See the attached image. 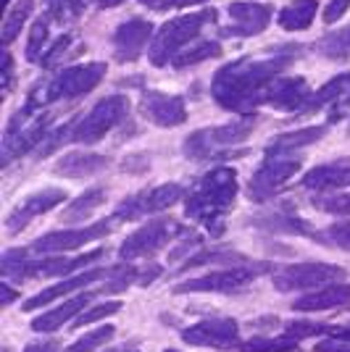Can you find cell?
<instances>
[{"label":"cell","mask_w":350,"mask_h":352,"mask_svg":"<svg viewBox=\"0 0 350 352\" xmlns=\"http://www.w3.org/2000/svg\"><path fill=\"white\" fill-rule=\"evenodd\" d=\"M303 187L316 192H337L350 187V168L348 166H316L313 171L303 176Z\"/></svg>","instance_id":"obj_23"},{"label":"cell","mask_w":350,"mask_h":352,"mask_svg":"<svg viewBox=\"0 0 350 352\" xmlns=\"http://www.w3.org/2000/svg\"><path fill=\"white\" fill-rule=\"evenodd\" d=\"M221 53L219 43L214 40H198V43H190L182 53H176L172 66L174 69H185V66H192V63H203L208 58H216Z\"/></svg>","instance_id":"obj_29"},{"label":"cell","mask_w":350,"mask_h":352,"mask_svg":"<svg viewBox=\"0 0 350 352\" xmlns=\"http://www.w3.org/2000/svg\"><path fill=\"white\" fill-rule=\"evenodd\" d=\"M153 34V27L143 19H130L124 21L114 34V47H116V58L121 63H132L143 56L147 40Z\"/></svg>","instance_id":"obj_18"},{"label":"cell","mask_w":350,"mask_h":352,"mask_svg":"<svg viewBox=\"0 0 350 352\" xmlns=\"http://www.w3.org/2000/svg\"><path fill=\"white\" fill-rule=\"evenodd\" d=\"M350 305V284L345 281H335L327 284L321 289H313L311 294H303L292 302V310L300 313H321V310H335V308H348Z\"/></svg>","instance_id":"obj_19"},{"label":"cell","mask_w":350,"mask_h":352,"mask_svg":"<svg viewBox=\"0 0 350 352\" xmlns=\"http://www.w3.org/2000/svg\"><path fill=\"white\" fill-rule=\"evenodd\" d=\"M105 76V63H82V66H72L63 72L45 87L40 98H32L30 105H48L56 100H74L82 98L101 85V79Z\"/></svg>","instance_id":"obj_5"},{"label":"cell","mask_w":350,"mask_h":352,"mask_svg":"<svg viewBox=\"0 0 350 352\" xmlns=\"http://www.w3.org/2000/svg\"><path fill=\"white\" fill-rule=\"evenodd\" d=\"M66 197H69V195L63 190H59V187H48V190H40V192H34V195H27V197L8 213V219H6L8 232H21L27 223H32L37 216H43L48 210H53L56 206H61Z\"/></svg>","instance_id":"obj_15"},{"label":"cell","mask_w":350,"mask_h":352,"mask_svg":"<svg viewBox=\"0 0 350 352\" xmlns=\"http://www.w3.org/2000/svg\"><path fill=\"white\" fill-rule=\"evenodd\" d=\"M313 242L327 245V248L348 250V252H350V221L332 223V226H327V229L316 232V234H313Z\"/></svg>","instance_id":"obj_32"},{"label":"cell","mask_w":350,"mask_h":352,"mask_svg":"<svg viewBox=\"0 0 350 352\" xmlns=\"http://www.w3.org/2000/svg\"><path fill=\"white\" fill-rule=\"evenodd\" d=\"M108 352H137V350H132V347H119V350H108Z\"/></svg>","instance_id":"obj_51"},{"label":"cell","mask_w":350,"mask_h":352,"mask_svg":"<svg viewBox=\"0 0 350 352\" xmlns=\"http://www.w3.org/2000/svg\"><path fill=\"white\" fill-rule=\"evenodd\" d=\"M50 3H56V0H50Z\"/></svg>","instance_id":"obj_55"},{"label":"cell","mask_w":350,"mask_h":352,"mask_svg":"<svg viewBox=\"0 0 350 352\" xmlns=\"http://www.w3.org/2000/svg\"><path fill=\"white\" fill-rule=\"evenodd\" d=\"M32 111H34V105H27L24 111H19V113L11 118V124H8V129H6V140H3L6 163L11 161V158H16V155L30 153L32 147L40 145L45 137H48V129H50L53 116H50V113L34 116Z\"/></svg>","instance_id":"obj_8"},{"label":"cell","mask_w":350,"mask_h":352,"mask_svg":"<svg viewBox=\"0 0 350 352\" xmlns=\"http://www.w3.org/2000/svg\"><path fill=\"white\" fill-rule=\"evenodd\" d=\"M103 203H105V190H101V187H92V190L82 192L72 206L63 210V223H79V221L90 219Z\"/></svg>","instance_id":"obj_27"},{"label":"cell","mask_w":350,"mask_h":352,"mask_svg":"<svg viewBox=\"0 0 350 352\" xmlns=\"http://www.w3.org/2000/svg\"><path fill=\"white\" fill-rule=\"evenodd\" d=\"M48 43V21L37 19L30 30V43H27V58L30 60H43V47Z\"/></svg>","instance_id":"obj_36"},{"label":"cell","mask_w":350,"mask_h":352,"mask_svg":"<svg viewBox=\"0 0 350 352\" xmlns=\"http://www.w3.org/2000/svg\"><path fill=\"white\" fill-rule=\"evenodd\" d=\"M313 206L327 213L348 216L350 213V195H332V197H313Z\"/></svg>","instance_id":"obj_37"},{"label":"cell","mask_w":350,"mask_h":352,"mask_svg":"<svg viewBox=\"0 0 350 352\" xmlns=\"http://www.w3.org/2000/svg\"><path fill=\"white\" fill-rule=\"evenodd\" d=\"M185 234V226L176 223L174 219H153L145 226H140L134 234L124 239V245L119 248V258L121 261H143V258H153L158 250L172 245L176 236Z\"/></svg>","instance_id":"obj_6"},{"label":"cell","mask_w":350,"mask_h":352,"mask_svg":"<svg viewBox=\"0 0 350 352\" xmlns=\"http://www.w3.org/2000/svg\"><path fill=\"white\" fill-rule=\"evenodd\" d=\"M300 171V161L295 158H282V155H269V161L250 179V200H266L271 197L279 187H285L292 176Z\"/></svg>","instance_id":"obj_12"},{"label":"cell","mask_w":350,"mask_h":352,"mask_svg":"<svg viewBox=\"0 0 350 352\" xmlns=\"http://www.w3.org/2000/svg\"><path fill=\"white\" fill-rule=\"evenodd\" d=\"M121 310V302H101V305H95V308H90L88 313H82L74 326H85V323H95V321H103V318H108V316H114Z\"/></svg>","instance_id":"obj_38"},{"label":"cell","mask_w":350,"mask_h":352,"mask_svg":"<svg viewBox=\"0 0 350 352\" xmlns=\"http://www.w3.org/2000/svg\"><path fill=\"white\" fill-rule=\"evenodd\" d=\"M3 3H6V6H8V3H11V0H3Z\"/></svg>","instance_id":"obj_53"},{"label":"cell","mask_w":350,"mask_h":352,"mask_svg":"<svg viewBox=\"0 0 350 352\" xmlns=\"http://www.w3.org/2000/svg\"><path fill=\"white\" fill-rule=\"evenodd\" d=\"M313 92L303 76H277L269 87L263 89L261 103L282 108V111H303Z\"/></svg>","instance_id":"obj_16"},{"label":"cell","mask_w":350,"mask_h":352,"mask_svg":"<svg viewBox=\"0 0 350 352\" xmlns=\"http://www.w3.org/2000/svg\"><path fill=\"white\" fill-rule=\"evenodd\" d=\"M290 63V58H269V60H234L219 69L211 85L214 100L237 113H248L250 108L261 103L263 89L269 87L277 74Z\"/></svg>","instance_id":"obj_1"},{"label":"cell","mask_w":350,"mask_h":352,"mask_svg":"<svg viewBox=\"0 0 350 352\" xmlns=\"http://www.w3.org/2000/svg\"><path fill=\"white\" fill-rule=\"evenodd\" d=\"M0 287H3V305H11V302H14L19 294H16L14 289H11V284H8V281H3Z\"/></svg>","instance_id":"obj_47"},{"label":"cell","mask_w":350,"mask_h":352,"mask_svg":"<svg viewBox=\"0 0 350 352\" xmlns=\"http://www.w3.org/2000/svg\"><path fill=\"white\" fill-rule=\"evenodd\" d=\"M319 50L327 58H348L350 56V27L327 34L319 43Z\"/></svg>","instance_id":"obj_33"},{"label":"cell","mask_w":350,"mask_h":352,"mask_svg":"<svg viewBox=\"0 0 350 352\" xmlns=\"http://www.w3.org/2000/svg\"><path fill=\"white\" fill-rule=\"evenodd\" d=\"M345 92H350V74H340V76L329 79L324 87H319L308 98L306 108H303L300 113H313V111H319L321 105L332 103V100H337V98L345 95Z\"/></svg>","instance_id":"obj_28"},{"label":"cell","mask_w":350,"mask_h":352,"mask_svg":"<svg viewBox=\"0 0 350 352\" xmlns=\"http://www.w3.org/2000/svg\"><path fill=\"white\" fill-rule=\"evenodd\" d=\"M337 339H342V342H350V326L348 329H329Z\"/></svg>","instance_id":"obj_49"},{"label":"cell","mask_w":350,"mask_h":352,"mask_svg":"<svg viewBox=\"0 0 350 352\" xmlns=\"http://www.w3.org/2000/svg\"><path fill=\"white\" fill-rule=\"evenodd\" d=\"M350 8V0H329V6L324 8V21L327 24H335V21H340L342 16L348 14Z\"/></svg>","instance_id":"obj_40"},{"label":"cell","mask_w":350,"mask_h":352,"mask_svg":"<svg viewBox=\"0 0 350 352\" xmlns=\"http://www.w3.org/2000/svg\"><path fill=\"white\" fill-rule=\"evenodd\" d=\"M11 76H14V60L6 53V60H3V92H8V87H11Z\"/></svg>","instance_id":"obj_45"},{"label":"cell","mask_w":350,"mask_h":352,"mask_svg":"<svg viewBox=\"0 0 350 352\" xmlns=\"http://www.w3.org/2000/svg\"><path fill=\"white\" fill-rule=\"evenodd\" d=\"M108 166V158L101 153H66L59 163H56V171L69 179H79V176H92L103 171Z\"/></svg>","instance_id":"obj_24"},{"label":"cell","mask_w":350,"mask_h":352,"mask_svg":"<svg viewBox=\"0 0 350 352\" xmlns=\"http://www.w3.org/2000/svg\"><path fill=\"white\" fill-rule=\"evenodd\" d=\"M114 229V221H101V223H90L85 229H66V232H50V234L40 236L32 250L34 252H53V255H63L69 250L85 248L92 239H101Z\"/></svg>","instance_id":"obj_14"},{"label":"cell","mask_w":350,"mask_h":352,"mask_svg":"<svg viewBox=\"0 0 350 352\" xmlns=\"http://www.w3.org/2000/svg\"><path fill=\"white\" fill-rule=\"evenodd\" d=\"M316 8H319L316 0H295V3L285 6V8L279 11V19H277L279 27L290 32L308 30L311 21H313V16H316Z\"/></svg>","instance_id":"obj_25"},{"label":"cell","mask_w":350,"mask_h":352,"mask_svg":"<svg viewBox=\"0 0 350 352\" xmlns=\"http://www.w3.org/2000/svg\"><path fill=\"white\" fill-rule=\"evenodd\" d=\"M313 347H316V352H350V342L337 339V342H319Z\"/></svg>","instance_id":"obj_44"},{"label":"cell","mask_w":350,"mask_h":352,"mask_svg":"<svg viewBox=\"0 0 350 352\" xmlns=\"http://www.w3.org/2000/svg\"><path fill=\"white\" fill-rule=\"evenodd\" d=\"M269 265L258 263V265H234V268H224V271H211L205 276H198V279L182 281L176 284L174 292L185 294V292H232V289H240L250 281H256L266 271Z\"/></svg>","instance_id":"obj_10"},{"label":"cell","mask_w":350,"mask_h":352,"mask_svg":"<svg viewBox=\"0 0 350 352\" xmlns=\"http://www.w3.org/2000/svg\"><path fill=\"white\" fill-rule=\"evenodd\" d=\"M253 124L256 118H237V121H229L224 126H214V129H205V132H195L192 137H187L185 142V153L187 158H195V161H203V158H214L211 153L216 147H229L243 142L250 132H253Z\"/></svg>","instance_id":"obj_9"},{"label":"cell","mask_w":350,"mask_h":352,"mask_svg":"<svg viewBox=\"0 0 350 352\" xmlns=\"http://www.w3.org/2000/svg\"><path fill=\"white\" fill-rule=\"evenodd\" d=\"M69 45H72V37H69V34L59 37V40L53 43V47H50V50H48V53L43 56V66H45V69H53V66H59L61 58L69 53Z\"/></svg>","instance_id":"obj_39"},{"label":"cell","mask_w":350,"mask_h":352,"mask_svg":"<svg viewBox=\"0 0 350 352\" xmlns=\"http://www.w3.org/2000/svg\"><path fill=\"white\" fill-rule=\"evenodd\" d=\"M298 342L292 334H285V337H253L250 342L240 344L243 352H290L298 350Z\"/></svg>","instance_id":"obj_31"},{"label":"cell","mask_w":350,"mask_h":352,"mask_svg":"<svg viewBox=\"0 0 350 352\" xmlns=\"http://www.w3.org/2000/svg\"><path fill=\"white\" fill-rule=\"evenodd\" d=\"M234 197H237V174L232 168H214L187 195L185 213L187 219L205 223L211 234H221V216L234 206Z\"/></svg>","instance_id":"obj_2"},{"label":"cell","mask_w":350,"mask_h":352,"mask_svg":"<svg viewBox=\"0 0 350 352\" xmlns=\"http://www.w3.org/2000/svg\"><path fill=\"white\" fill-rule=\"evenodd\" d=\"M143 116L153 121L156 126H179L187 118V108L179 95H163V92H145L143 95Z\"/></svg>","instance_id":"obj_17"},{"label":"cell","mask_w":350,"mask_h":352,"mask_svg":"<svg viewBox=\"0 0 350 352\" xmlns=\"http://www.w3.org/2000/svg\"><path fill=\"white\" fill-rule=\"evenodd\" d=\"M30 14H32V0H19L14 8H8V14L3 19V27H0L3 47H8L19 37V32L24 27V21L30 19Z\"/></svg>","instance_id":"obj_30"},{"label":"cell","mask_w":350,"mask_h":352,"mask_svg":"<svg viewBox=\"0 0 350 352\" xmlns=\"http://www.w3.org/2000/svg\"><path fill=\"white\" fill-rule=\"evenodd\" d=\"M348 276L345 268L332 263H292L282 265L271 274V281L279 292H300V289H316L324 284H335Z\"/></svg>","instance_id":"obj_7"},{"label":"cell","mask_w":350,"mask_h":352,"mask_svg":"<svg viewBox=\"0 0 350 352\" xmlns=\"http://www.w3.org/2000/svg\"><path fill=\"white\" fill-rule=\"evenodd\" d=\"M127 113H130V98L127 95H108L92 105V111L72 129L69 140L79 142V145H95L111 129H116L127 118Z\"/></svg>","instance_id":"obj_4"},{"label":"cell","mask_w":350,"mask_h":352,"mask_svg":"<svg viewBox=\"0 0 350 352\" xmlns=\"http://www.w3.org/2000/svg\"><path fill=\"white\" fill-rule=\"evenodd\" d=\"M345 105H348V108H350V95H348V98H345Z\"/></svg>","instance_id":"obj_52"},{"label":"cell","mask_w":350,"mask_h":352,"mask_svg":"<svg viewBox=\"0 0 350 352\" xmlns=\"http://www.w3.org/2000/svg\"><path fill=\"white\" fill-rule=\"evenodd\" d=\"M182 197H185V190H182L179 184H161L156 190L134 195V197H127V200L116 208L114 219L134 221V219H143V216H153V213H161V210H166V208L176 206Z\"/></svg>","instance_id":"obj_11"},{"label":"cell","mask_w":350,"mask_h":352,"mask_svg":"<svg viewBox=\"0 0 350 352\" xmlns=\"http://www.w3.org/2000/svg\"><path fill=\"white\" fill-rule=\"evenodd\" d=\"M205 21H214V11H195V14L176 16L172 21H166V24L156 32L153 45H150V50H147L150 60H153L156 66L172 63L176 53H182V50L200 34V30L205 27Z\"/></svg>","instance_id":"obj_3"},{"label":"cell","mask_w":350,"mask_h":352,"mask_svg":"<svg viewBox=\"0 0 350 352\" xmlns=\"http://www.w3.org/2000/svg\"><path fill=\"white\" fill-rule=\"evenodd\" d=\"M105 276H111V271H105V268H90V271H82V274L69 276V279L59 281V284H53V287L43 289L40 294L30 297V302H24V310L43 308V305H48V302H53V300H59V297H66V294L76 292V289H85V287H90L92 281L105 279Z\"/></svg>","instance_id":"obj_21"},{"label":"cell","mask_w":350,"mask_h":352,"mask_svg":"<svg viewBox=\"0 0 350 352\" xmlns=\"http://www.w3.org/2000/svg\"><path fill=\"white\" fill-rule=\"evenodd\" d=\"M24 352H61V344L56 339H43V342H30Z\"/></svg>","instance_id":"obj_43"},{"label":"cell","mask_w":350,"mask_h":352,"mask_svg":"<svg viewBox=\"0 0 350 352\" xmlns=\"http://www.w3.org/2000/svg\"><path fill=\"white\" fill-rule=\"evenodd\" d=\"M321 137H324V126H308V129H300V132L282 134L277 140H271L269 147H266V153L269 155H287L292 150L311 145V142H316Z\"/></svg>","instance_id":"obj_26"},{"label":"cell","mask_w":350,"mask_h":352,"mask_svg":"<svg viewBox=\"0 0 350 352\" xmlns=\"http://www.w3.org/2000/svg\"><path fill=\"white\" fill-rule=\"evenodd\" d=\"M98 292H101V289H98ZM98 292H88V294H79V297L66 300L63 305L48 310V313H43L40 318H34V321H32V329H34V331H59L61 326L72 321L79 310H85V305H90L92 297H95Z\"/></svg>","instance_id":"obj_22"},{"label":"cell","mask_w":350,"mask_h":352,"mask_svg":"<svg viewBox=\"0 0 350 352\" xmlns=\"http://www.w3.org/2000/svg\"><path fill=\"white\" fill-rule=\"evenodd\" d=\"M161 274V265H150L147 271H140V284H150Z\"/></svg>","instance_id":"obj_46"},{"label":"cell","mask_w":350,"mask_h":352,"mask_svg":"<svg viewBox=\"0 0 350 352\" xmlns=\"http://www.w3.org/2000/svg\"><path fill=\"white\" fill-rule=\"evenodd\" d=\"M324 331L321 326L316 323H308V321H295V323H287V334H292L295 339H306V337H313V334H319Z\"/></svg>","instance_id":"obj_41"},{"label":"cell","mask_w":350,"mask_h":352,"mask_svg":"<svg viewBox=\"0 0 350 352\" xmlns=\"http://www.w3.org/2000/svg\"><path fill=\"white\" fill-rule=\"evenodd\" d=\"M114 326H101V329H95V331H90V334H85L82 339H76L72 347L66 352H92L98 350L101 344H108L111 339H114Z\"/></svg>","instance_id":"obj_34"},{"label":"cell","mask_w":350,"mask_h":352,"mask_svg":"<svg viewBox=\"0 0 350 352\" xmlns=\"http://www.w3.org/2000/svg\"><path fill=\"white\" fill-rule=\"evenodd\" d=\"M140 3L153 11H166V8H179V6H190V3H200V0H140Z\"/></svg>","instance_id":"obj_42"},{"label":"cell","mask_w":350,"mask_h":352,"mask_svg":"<svg viewBox=\"0 0 350 352\" xmlns=\"http://www.w3.org/2000/svg\"><path fill=\"white\" fill-rule=\"evenodd\" d=\"M88 3H90V0H66V6H69V11H72L74 16L82 14V11L88 8Z\"/></svg>","instance_id":"obj_48"},{"label":"cell","mask_w":350,"mask_h":352,"mask_svg":"<svg viewBox=\"0 0 350 352\" xmlns=\"http://www.w3.org/2000/svg\"><path fill=\"white\" fill-rule=\"evenodd\" d=\"M166 352H176V350H166Z\"/></svg>","instance_id":"obj_54"},{"label":"cell","mask_w":350,"mask_h":352,"mask_svg":"<svg viewBox=\"0 0 350 352\" xmlns=\"http://www.w3.org/2000/svg\"><path fill=\"white\" fill-rule=\"evenodd\" d=\"M219 261H248V258L240 255V252H229V250H208V252H200V255H192L179 271H190V268H198V265L219 263Z\"/></svg>","instance_id":"obj_35"},{"label":"cell","mask_w":350,"mask_h":352,"mask_svg":"<svg viewBox=\"0 0 350 352\" xmlns=\"http://www.w3.org/2000/svg\"><path fill=\"white\" fill-rule=\"evenodd\" d=\"M229 19H232V27L229 34H240V37H250V34H261L269 21H271V8L263 6V3H232L229 8Z\"/></svg>","instance_id":"obj_20"},{"label":"cell","mask_w":350,"mask_h":352,"mask_svg":"<svg viewBox=\"0 0 350 352\" xmlns=\"http://www.w3.org/2000/svg\"><path fill=\"white\" fill-rule=\"evenodd\" d=\"M101 3V8H116L119 3H124V0H98Z\"/></svg>","instance_id":"obj_50"},{"label":"cell","mask_w":350,"mask_h":352,"mask_svg":"<svg viewBox=\"0 0 350 352\" xmlns=\"http://www.w3.org/2000/svg\"><path fill=\"white\" fill-rule=\"evenodd\" d=\"M182 339L195 347H214V350H229L240 342V326L232 318H205L182 331Z\"/></svg>","instance_id":"obj_13"}]
</instances>
